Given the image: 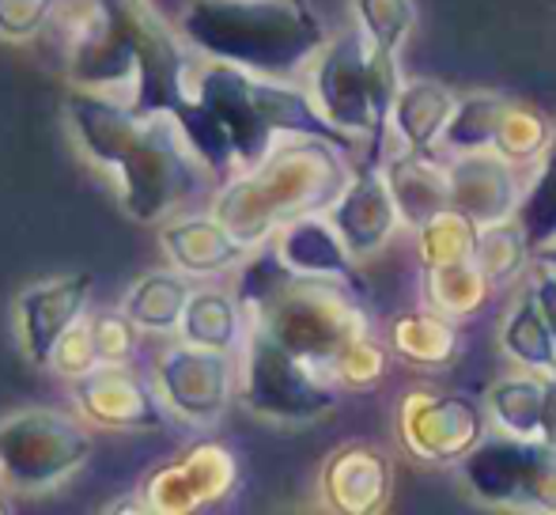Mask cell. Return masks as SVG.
Wrapping results in <instances>:
<instances>
[{
  "mask_svg": "<svg viewBox=\"0 0 556 515\" xmlns=\"http://www.w3.org/2000/svg\"><path fill=\"white\" fill-rule=\"evenodd\" d=\"M269 243L292 273L344 280V285L359 288V292L367 296V280H364V273H359V262L352 258L349 247H344L341 231L333 228V221L326 213L300 216V221L285 224Z\"/></svg>",
  "mask_w": 556,
  "mask_h": 515,
  "instance_id": "obj_19",
  "label": "cell"
},
{
  "mask_svg": "<svg viewBox=\"0 0 556 515\" xmlns=\"http://www.w3.org/2000/svg\"><path fill=\"white\" fill-rule=\"evenodd\" d=\"M8 486V478H4V466H0V489H4Z\"/></svg>",
  "mask_w": 556,
  "mask_h": 515,
  "instance_id": "obj_43",
  "label": "cell"
},
{
  "mask_svg": "<svg viewBox=\"0 0 556 515\" xmlns=\"http://www.w3.org/2000/svg\"><path fill=\"white\" fill-rule=\"evenodd\" d=\"M163 405L186 425H216L239 394V361L235 353H216L201 346H167L152 368Z\"/></svg>",
  "mask_w": 556,
  "mask_h": 515,
  "instance_id": "obj_12",
  "label": "cell"
},
{
  "mask_svg": "<svg viewBox=\"0 0 556 515\" xmlns=\"http://www.w3.org/2000/svg\"><path fill=\"white\" fill-rule=\"evenodd\" d=\"M318 497L337 515H379L394 501V459L364 440L341 443L318 474Z\"/></svg>",
  "mask_w": 556,
  "mask_h": 515,
  "instance_id": "obj_18",
  "label": "cell"
},
{
  "mask_svg": "<svg viewBox=\"0 0 556 515\" xmlns=\"http://www.w3.org/2000/svg\"><path fill=\"white\" fill-rule=\"evenodd\" d=\"M507 106H511V99L496 96V91H469V96H458V106H454L451 122H446L440 148H446L451 155L489 152V148H496V133H500V122H504Z\"/></svg>",
  "mask_w": 556,
  "mask_h": 515,
  "instance_id": "obj_29",
  "label": "cell"
},
{
  "mask_svg": "<svg viewBox=\"0 0 556 515\" xmlns=\"http://www.w3.org/2000/svg\"><path fill=\"white\" fill-rule=\"evenodd\" d=\"M500 346H504V353L519 368L542 372V376H553L556 372V338L527 285H522V292L515 296L511 307L500 318Z\"/></svg>",
  "mask_w": 556,
  "mask_h": 515,
  "instance_id": "obj_27",
  "label": "cell"
},
{
  "mask_svg": "<svg viewBox=\"0 0 556 515\" xmlns=\"http://www.w3.org/2000/svg\"><path fill=\"white\" fill-rule=\"evenodd\" d=\"M182 38L205 61L292 80L330 42L311 0H190L178 15Z\"/></svg>",
  "mask_w": 556,
  "mask_h": 515,
  "instance_id": "obj_5",
  "label": "cell"
},
{
  "mask_svg": "<svg viewBox=\"0 0 556 515\" xmlns=\"http://www.w3.org/2000/svg\"><path fill=\"white\" fill-rule=\"evenodd\" d=\"M492 280L484 277L481 262L469 258V262L446 265V269H425V300L428 307H435L440 315L454 318V323H466L477 311H484V303L492 300Z\"/></svg>",
  "mask_w": 556,
  "mask_h": 515,
  "instance_id": "obj_28",
  "label": "cell"
},
{
  "mask_svg": "<svg viewBox=\"0 0 556 515\" xmlns=\"http://www.w3.org/2000/svg\"><path fill=\"white\" fill-rule=\"evenodd\" d=\"M545 398H549V376L519 368L489 387V417L496 432L522 436V440H542L545 425Z\"/></svg>",
  "mask_w": 556,
  "mask_h": 515,
  "instance_id": "obj_25",
  "label": "cell"
},
{
  "mask_svg": "<svg viewBox=\"0 0 556 515\" xmlns=\"http://www.w3.org/2000/svg\"><path fill=\"white\" fill-rule=\"evenodd\" d=\"M394 53H382L352 23L323 46L311 65V96L318 111L352 140H364L367 155H382L390 133V106L402 88Z\"/></svg>",
  "mask_w": 556,
  "mask_h": 515,
  "instance_id": "obj_7",
  "label": "cell"
},
{
  "mask_svg": "<svg viewBox=\"0 0 556 515\" xmlns=\"http://www.w3.org/2000/svg\"><path fill=\"white\" fill-rule=\"evenodd\" d=\"M99 364H103V361H99V346H96V334H91V318H80V323H76L73 330L58 341V349H53V361H50V372L73 384V379L96 372Z\"/></svg>",
  "mask_w": 556,
  "mask_h": 515,
  "instance_id": "obj_38",
  "label": "cell"
},
{
  "mask_svg": "<svg viewBox=\"0 0 556 515\" xmlns=\"http://www.w3.org/2000/svg\"><path fill=\"white\" fill-rule=\"evenodd\" d=\"M349 155L323 137H285L262 163L227 178L213 201V216L247 247L269 243L285 224L330 213L356 167Z\"/></svg>",
  "mask_w": 556,
  "mask_h": 515,
  "instance_id": "obj_4",
  "label": "cell"
},
{
  "mask_svg": "<svg viewBox=\"0 0 556 515\" xmlns=\"http://www.w3.org/2000/svg\"><path fill=\"white\" fill-rule=\"evenodd\" d=\"M492 432L489 405L469 394L409 390L397 410V436L425 466H458Z\"/></svg>",
  "mask_w": 556,
  "mask_h": 515,
  "instance_id": "obj_11",
  "label": "cell"
},
{
  "mask_svg": "<svg viewBox=\"0 0 556 515\" xmlns=\"http://www.w3.org/2000/svg\"><path fill=\"white\" fill-rule=\"evenodd\" d=\"M326 216L341 231L344 247H349L356 262H367V258L379 254L405 228L402 209H397L387 178V160L382 155H364L352 167L349 186H344L341 198L333 201Z\"/></svg>",
  "mask_w": 556,
  "mask_h": 515,
  "instance_id": "obj_15",
  "label": "cell"
},
{
  "mask_svg": "<svg viewBox=\"0 0 556 515\" xmlns=\"http://www.w3.org/2000/svg\"><path fill=\"white\" fill-rule=\"evenodd\" d=\"M553 129L556 126L545 118L542 111H538V106L515 103L511 99V106H507L504 122H500V133H496V152L507 155L511 163H519V167L538 163L545 148H549Z\"/></svg>",
  "mask_w": 556,
  "mask_h": 515,
  "instance_id": "obj_34",
  "label": "cell"
},
{
  "mask_svg": "<svg viewBox=\"0 0 556 515\" xmlns=\"http://www.w3.org/2000/svg\"><path fill=\"white\" fill-rule=\"evenodd\" d=\"M190 53L198 50L155 12L152 0H88L68 42V84L122 99L137 114L175 118L213 178L227 183L235 160L198 99Z\"/></svg>",
  "mask_w": 556,
  "mask_h": 515,
  "instance_id": "obj_1",
  "label": "cell"
},
{
  "mask_svg": "<svg viewBox=\"0 0 556 515\" xmlns=\"http://www.w3.org/2000/svg\"><path fill=\"white\" fill-rule=\"evenodd\" d=\"M193 280L182 269H152L129 285L122 300V311L140 326L144 334H175L182 326L186 303L193 296Z\"/></svg>",
  "mask_w": 556,
  "mask_h": 515,
  "instance_id": "obj_24",
  "label": "cell"
},
{
  "mask_svg": "<svg viewBox=\"0 0 556 515\" xmlns=\"http://www.w3.org/2000/svg\"><path fill=\"white\" fill-rule=\"evenodd\" d=\"M527 288H530L538 311H542V318L549 323V330L556 338V269L549 262H538V258H534V262H530V269H527Z\"/></svg>",
  "mask_w": 556,
  "mask_h": 515,
  "instance_id": "obj_39",
  "label": "cell"
},
{
  "mask_svg": "<svg viewBox=\"0 0 556 515\" xmlns=\"http://www.w3.org/2000/svg\"><path fill=\"white\" fill-rule=\"evenodd\" d=\"M96 440L88 420L68 417L61 410H20L0 420V466L8 489L23 497H42L65 486L73 474L88 466Z\"/></svg>",
  "mask_w": 556,
  "mask_h": 515,
  "instance_id": "obj_9",
  "label": "cell"
},
{
  "mask_svg": "<svg viewBox=\"0 0 556 515\" xmlns=\"http://www.w3.org/2000/svg\"><path fill=\"white\" fill-rule=\"evenodd\" d=\"M65 126L84 160L114 183L117 205L132 224L170 221L213 178L175 118L137 114L103 91L68 88Z\"/></svg>",
  "mask_w": 556,
  "mask_h": 515,
  "instance_id": "obj_2",
  "label": "cell"
},
{
  "mask_svg": "<svg viewBox=\"0 0 556 515\" xmlns=\"http://www.w3.org/2000/svg\"><path fill=\"white\" fill-rule=\"evenodd\" d=\"M446 190H451V209L489 228V224L519 216L527 186H522L519 163L489 148V152H466L446 160Z\"/></svg>",
  "mask_w": 556,
  "mask_h": 515,
  "instance_id": "obj_17",
  "label": "cell"
},
{
  "mask_svg": "<svg viewBox=\"0 0 556 515\" xmlns=\"http://www.w3.org/2000/svg\"><path fill=\"white\" fill-rule=\"evenodd\" d=\"M387 178L397 209H402L405 228L417 231L451 209L446 160H440V152H402L397 148L394 160H387Z\"/></svg>",
  "mask_w": 556,
  "mask_h": 515,
  "instance_id": "obj_22",
  "label": "cell"
},
{
  "mask_svg": "<svg viewBox=\"0 0 556 515\" xmlns=\"http://www.w3.org/2000/svg\"><path fill=\"white\" fill-rule=\"evenodd\" d=\"M91 285H96L91 273H58V277L30 280L27 288H20L12 303L15 338H20V353L35 368L50 372L58 341L84 318Z\"/></svg>",
  "mask_w": 556,
  "mask_h": 515,
  "instance_id": "obj_14",
  "label": "cell"
},
{
  "mask_svg": "<svg viewBox=\"0 0 556 515\" xmlns=\"http://www.w3.org/2000/svg\"><path fill=\"white\" fill-rule=\"evenodd\" d=\"M542 440L556 448V372L549 376V398H545V425H542Z\"/></svg>",
  "mask_w": 556,
  "mask_h": 515,
  "instance_id": "obj_40",
  "label": "cell"
},
{
  "mask_svg": "<svg viewBox=\"0 0 556 515\" xmlns=\"http://www.w3.org/2000/svg\"><path fill=\"white\" fill-rule=\"evenodd\" d=\"M477 262H481L484 277L492 280V288H507L530 269V262H534V247H530V239H527V231H522L519 221L489 224V228H481Z\"/></svg>",
  "mask_w": 556,
  "mask_h": 515,
  "instance_id": "obj_31",
  "label": "cell"
},
{
  "mask_svg": "<svg viewBox=\"0 0 556 515\" xmlns=\"http://www.w3.org/2000/svg\"><path fill=\"white\" fill-rule=\"evenodd\" d=\"M469 497L489 508L556 515V448L492 428L458 463Z\"/></svg>",
  "mask_w": 556,
  "mask_h": 515,
  "instance_id": "obj_10",
  "label": "cell"
},
{
  "mask_svg": "<svg viewBox=\"0 0 556 515\" xmlns=\"http://www.w3.org/2000/svg\"><path fill=\"white\" fill-rule=\"evenodd\" d=\"M387 349L371 338L356 341V346H349L341 356H337L333 364V384L341 390H375L382 387V379H387Z\"/></svg>",
  "mask_w": 556,
  "mask_h": 515,
  "instance_id": "obj_35",
  "label": "cell"
},
{
  "mask_svg": "<svg viewBox=\"0 0 556 515\" xmlns=\"http://www.w3.org/2000/svg\"><path fill=\"white\" fill-rule=\"evenodd\" d=\"M198 99L213 114L235 171L262 163L285 137H323L341 145L344 152L356 148L349 133H341L318 111L315 96L295 88L292 80L250 73L227 61H205L198 68Z\"/></svg>",
  "mask_w": 556,
  "mask_h": 515,
  "instance_id": "obj_6",
  "label": "cell"
},
{
  "mask_svg": "<svg viewBox=\"0 0 556 515\" xmlns=\"http://www.w3.org/2000/svg\"><path fill=\"white\" fill-rule=\"evenodd\" d=\"M515 221L522 224L534 251L556 239V129L542 160L534 163V175H530L527 190H522V205Z\"/></svg>",
  "mask_w": 556,
  "mask_h": 515,
  "instance_id": "obj_32",
  "label": "cell"
},
{
  "mask_svg": "<svg viewBox=\"0 0 556 515\" xmlns=\"http://www.w3.org/2000/svg\"><path fill=\"white\" fill-rule=\"evenodd\" d=\"M390 346L413 368H446L462 356V323L435 307L409 311L390 326Z\"/></svg>",
  "mask_w": 556,
  "mask_h": 515,
  "instance_id": "obj_26",
  "label": "cell"
},
{
  "mask_svg": "<svg viewBox=\"0 0 556 515\" xmlns=\"http://www.w3.org/2000/svg\"><path fill=\"white\" fill-rule=\"evenodd\" d=\"M91 318V334H96V346H99V361L103 364H129L137 356V338L140 330L122 307L117 311H99Z\"/></svg>",
  "mask_w": 556,
  "mask_h": 515,
  "instance_id": "obj_36",
  "label": "cell"
},
{
  "mask_svg": "<svg viewBox=\"0 0 556 515\" xmlns=\"http://www.w3.org/2000/svg\"><path fill=\"white\" fill-rule=\"evenodd\" d=\"M341 387L280 346L273 334L250 326L239 349V402L269 425H315L337 410Z\"/></svg>",
  "mask_w": 556,
  "mask_h": 515,
  "instance_id": "obj_8",
  "label": "cell"
},
{
  "mask_svg": "<svg viewBox=\"0 0 556 515\" xmlns=\"http://www.w3.org/2000/svg\"><path fill=\"white\" fill-rule=\"evenodd\" d=\"M68 0H0V42H30Z\"/></svg>",
  "mask_w": 556,
  "mask_h": 515,
  "instance_id": "obj_37",
  "label": "cell"
},
{
  "mask_svg": "<svg viewBox=\"0 0 556 515\" xmlns=\"http://www.w3.org/2000/svg\"><path fill=\"white\" fill-rule=\"evenodd\" d=\"M235 296L247 307L250 326L273 334L295 356L311 361L333 379V364L356 341L371 338L367 296L344 280L292 273L273 243L254 247L239 265Z\"/></svg>",
  "mask_w": 556,
  "mask_h": 515,
  "instance_id": "obj_3",
  "label": "cell"
},
{
  "mask_svg": "<svg viewBox=\"0 0 556 515\" xmlns=\"http://www.w3.org/2000/svg\"><path fill=\"white\" fill-rule=\"evenodd\" d=\"M417 243H420V265L425 269H446V265L477 258L481 224L462 216L458 209H446L435 221H428L425 228H417Z\"/></svg>",
  "mask_w": 556,
  "mask_h": 515,
  "instance_id": "obj_30",
  "label": "cell"
},
{
  "mask_svg": "<svg viewBox=\"0 0 556 515\" xmlns=\"http://www.w3.org/2000/svg\"><path fill=\"white\" fill-rule=\"evenodd\" d=\"M8 512H12V504H4V501H0V515H8Z\"/></svg>",
  "mask_w": 556,
  "mask_h": 515,
  "instance_id": "obj_42",
  "label": "cell"
},
{
  "mask_svg": "<svg viewBox=\"0 0 556 515\" xmlns=\"http://www.w3.org/2000/svg\"><path fill=\"white\" fill-rule=\"evenodd\" d=\"M73 402L80 417L106 432L148 436L167 428V405L129 364H99L96 372L73 379Z\"/></svg>",
  "mask_w": 556,
  "mask_h": 515,
  "instance_id": "obj_16",
  "label": "cell"
},
{
  "mask_svg": "<svg viewBox=\"0 0 556 515\" xmlns=\"http://www.w3.org/2000/svg\"><path fill=\"white\" fill-rule=\"evenodd\" d=\"M239 486V459L220 440H198L140 481L137 504L152 515H190L227 501Z\"/></svg>",
  "mask_w": 556,
  "mask_h": 515,
  "instance_id": "obj_13",
  "label": "cell"
},
{
  "mask_svg": "<svg viewBox=\"0 0 556 515\" xmlns=\"http://www.w3.org/2000/svg\"><path fill=\"white\" fill-rule=\"evenodd\" d=\"M160 247L175 269L190 273V277H216V273H231L254 254L242 239L208 216H170L160 224Z\"/></svg>",
  "mask_w": 556,
  "mask_h": 515,
  "instance_id": "obj_20",
  "label": "cell"
},
{
  "mask_svg": "<svg viewBox=\"0 0 556 515\" xmlns=\"http://www.w3.org/2000/svg\"><path fill=\"white\" fill-rule=\"evenodd\" d=\"M352 15H356L352 23L382 53L402 58V46L417 27V0H352Z\"/></svg>",
  "mask_w": 556,
  "mask_h": 515,
  "instance_id": "obj_33",
  "label": "cell"
},
{
  "mask_svg": "<svg viewBox=\"0 0 556 515\" xmlns=\"http://www.w3.org/2000/svg\"><path fill=\"white\" fill-rule=\"evenodd\" d=\"M454 106H458V96L443 80H432V76L402 80L394 106H390V133L397 137V148L402 152H440Z\"/></svg>",
  "mask_w": 556,
  "mask_h": 515,
  "instance_id": "obj_21",
  "label": "cell"
},
{
  "mask_svg": "<svg viewBox=\"0 0 556 515\" xmlns=\"http://www.w3.org/2000/svg\"><path fill=\"white\" fill-rule=\"evenodd\" d=\"M247 330L250 318L239 296L227 288H193L178 338L201 349H216V353H239Z\"/></svg>",
  "mask_w": 556,
  "mask_h": 515,
  "instance_id": "obj_23",
  "label": "cell"
},
{
  "mask_svg": "<svg viewBox=\"0 0 556 515\" xmlns=\"http://www.w3.org/2000/svg\"><path fill=\"white\" fill-rule=\"evenodd\" d=\"M534 258H538V262H549L553 269H556V239H549V243H545V247H538Z\"/></svg>",
  "mask_w": 556,
  "mask_h": 515,
  "instance_id": "obj_41",
  "label": "cell"
}]
</instances>
